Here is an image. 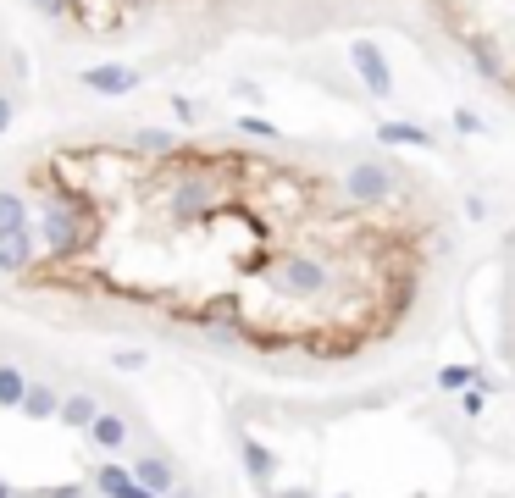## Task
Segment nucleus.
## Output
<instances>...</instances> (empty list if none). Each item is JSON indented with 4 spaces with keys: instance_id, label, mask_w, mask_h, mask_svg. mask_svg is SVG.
Segmentation results:
<instances>
[{
    "instance_id": "nucleus-1",
    "label": "nucleus",
    "mask_w": 515,
    "mask_h": 498,
    "mask_svg": "<svg viewBox=\"0 0 515 498\" xmlns=\"http://www.w3.org/2000/svg\"><path fill=\"white\" fill-rule=\"evenodd\" d=\"M399 189V172L388 161H355L344 172V200L355 205V211H377V205H388Z\"/></svg>"
},
{
    "instance_id": "nucleus-2",
    "label": "nucleus",
    "mask_w": 515,
    "mask_h": 498,
    "mask_svg": "<svg viewBox=\"0 0 515 498\" xmlns=\"http://www.w3.org/2000/svg\"><path fill=\"white\" fill-rule=\"evenodd\" d=\"M349 61H355L360 83H366V89H372L377 100H388V95H394V72H388L383 50H377L372 39H355V45H349Z\"/></svg>"
},
{
    "instance_id": "nucleus-3",
    "label": "nucleus",
    "mask_w": 515,
    "mask_h": 498,
    "mask_svg": "<svg viewBox=\"0 0 515 498\" xmlns=\"http://www.w3.org/2000/svg\"><path fill=\"white\" fill-rule=\"evenodd\" d=\"M34 261H39L34 227H23V233H6V238H0V277H23Z\"/></svg>"
},
{
    "instance_id": "nucleus-4",
    "label": "nucleus",
    "mask_w": 515,
    "mask_h": 498,
    "mask_svg": "<svg viewBox=\"0 0 515 498\" xmlns=\"http://www.w3.org/2000/svg\"><path fill=\"white\" fill-rule=\"evenodd\" d=\"M133 83H139V72L122 67V61H100V67H84V89H95V95H133Z\"/></svg>"
},
{
    "instance_id": "nucleus-5",
    "label": "nucleus",
    "mask_w": 515,
    "mask_h": 498,
    "mask_svg": "<svg viewBox=\"0 0 515 498\" xmlns=\"http://www.w3.org/2000/svg\"><path fill=\"white\" fill-rule=\"evenodd\" d=\"M95 493H106V498H161V493L133 482V471H122V465H95Z\"/></svg>"
},
{
    "instance_id": "nucleus-6",
    "label": "nucleus",
    "mask_w": 515,
    "mask_h": 498,
    "mask_svg": "<svg viewBox=\"0 0 515 498\" xmlns=\"http://www.w3.org/2000/svg\"><path fill=\"white\" fill-rule=\"evenodd\" d=\"M133 482L150 487V493H172L178 476H172V465L161 460V454H133Z\"/></svg>"
},
{
    "instance_id": "nucleus-7",
    "label": "nucleus",
    "mask_w": 515,
    "mask_h": 498,
    "mask_svg": "<svg viewBox=\"0 0 515 498\" xmlns=\"http://www.w3.org/2000/svg\"><path fill=\"white\" fill-rule=\"evenodd\" d=\"M84 432H89V443H95V449H106V454H117L122 443H128V421H122V415H106V410H100Z\"/></svg>"
},
{
    "instance_id": "nucleus-8",
    "label": "nucleus",
    "mask_w": 515,
    "mask_h": 498,
    "mask_svg": "<svg viewBox=\"0 0 515 498\" xmlns=\"http://www.w3.org/2000/svg\"><path fill=\"white\" fill-rule=\"evenodd\" d=\"M34 222V211H28V200L17 189H0V238L6 233H23V227Z\"/></svg>"
},
{
    "instance_id": "nucleus-9",
    "label": "nucleus",
    "mask_w": 515,
    "mask_h": 498,
    "mask_svg": "<svg viewBox=\"0 0 515 498\" xmlns=\"http://www.w3.org/2000/svg\"><path fill=\"white\" fill-rule=\"evenodd\" d=\"M17 410H23L28 421H50V415L61 410V399H56V388H45V382H28V393H23Z\"/></svg>"
},
{
    "instance_id": "nucleus-10",
    "label": "nucleus",
    "mask_w": 515,
    "mask_h": 498,
    "mask_svg": "<svg viewBox=\"0 0 515 498\" xmlns=\"http://www.w3.org/2000/svg\"><path fill=\"white\" fill-rule=\"evenodd\" d=\"M128 150H139V155H167V150H178V133H167V128H133Z\"/></svg>"
},
{
    "instance_id": "nucleus-11",
    "label": "nucleus",
    "mask_w": 515,
    "mask_h": 498,
    "mask_svg": "<svg viewBox=\"0 0 515 498\" xmlns=\"http://www.w3.org/2000/svg\"><path fill=\"white\" fill-rule=\"evenodd\" d=\"M56 415L67 421V427H89V421L100 415V404H95V393H72V399H61Z\"/></svg>"
},
{
    "instance_id": "nucleus-12",
    "label": "nucleus",
    "mask_w": 515,
    "mask_h": 498,
    "mask_svg": "<svg viewBox=\"0 0 515 498\" xmlns=\"http://www.w3.org/2000/svg\"><path fill=\"white\" fill-rule=\"evenodd\" d=\"M23 393H28V377L17 366H0V410H17L23 404Z\"/></svg>"
},
{
    "instance_id": "nucleus-13",
    "label": "nucleus",
    "mask_w": 515,
    "mask_h": 498,
    "mask_svg": "<svg viewBox=\"0 0 515 498\" xmlns=\"http://www.w3.org/2000/svg\"><path fill=\"white\" fill-rule=\"evenodd\" d=\"M377 139H383V144H432V133L427 128H410V122H383V128H377Z\"/></svg>"
},
{
    "instance_id": "nucleus-14",
    "label": "nucleus",
    "mask_w": 515,
    "mask_h": 498,
    "mask_svg": "<svg viewBox=\"0 0 515 498\" xmlns=\"http://www.w3.org/2000/svg\"><path fill=\"white\" fill-rule=\"evenodd\" d=\"M471 382H482L477 366H444V371H438V388H444V393H460V388H471Z\"/></svg>"
},
{
    "instance_id": "nucleus-15",
    "label": "nucleus",
    "mask_w": 515,
    "mask_h": 498,
    "mask_svg": "<svg viewBox=\"0 0 515 498\" xmlns=\"http://www.w3.org/2000/svg\"><path fill=\"white\" fill-rule=\"evenodd\" d=\"M244 465H250V476H255V482H266V476H272V454H266L255 438H244Z\"/></svg>"
},
{
    "instance_id": "nucleus-16",
    "label": "nucleus",
    "mask_w": 515,
    "mask_h": 498,
    "mask_svg": "<svg viewBox=\"0 0 515 498\" xmlns=\"http://www.w3.org/2000/svg\"><path fill=\"white\" fill-rule=\"evenodd\" d=\"M39 17H50V23H72V12H78V0H28Z\"/></svg>"
},
{
    "instance_id": "nucleus-17",
    "label": "nucleus",
    "mask_w": 515,
    "mask_h": 498,
    "mask_svg": "<svg viewBox=\"0 0 515 498\" xmlns=\"http://www.w3.org/2000/svg\"><path fill=\"white\" fill-rule=\"evenodd\" d=\"M12 117H17V100H12V95H6V89H0V133L12 128Z\"/></svg>"
},
{
    "instance_id": "nucleus-18",
    "label": "nucleus",
    "mask_w": 515,
    "mask_h": 498,
    "mask_svg": "<svg viewBox=\"0 0 515 498\" xmlns=\"http://www.w3.org/2000/svg\"><path fill=\"white\" fill-rule=\"evenodd\" d=\"M239 128H244V133H255V139H272V128H266V122H261V117H244V122H239Z\"/></svg>"
},
{
    "instance_id": "nucleus-19",
    "label": "nucleus",
    "mask_w": 515,
    "mask_h": 498,
    "mask_svg": "<svg viewBox=\"0 0 515 498\" xmlns=\"http://www.w3.org/2000/svg\"><path fill=\"white\" fill-rule=\"evenodd\" d=\"M0 498H12V487H6V482H0Z\"/></svg>"
}]
</instances>
